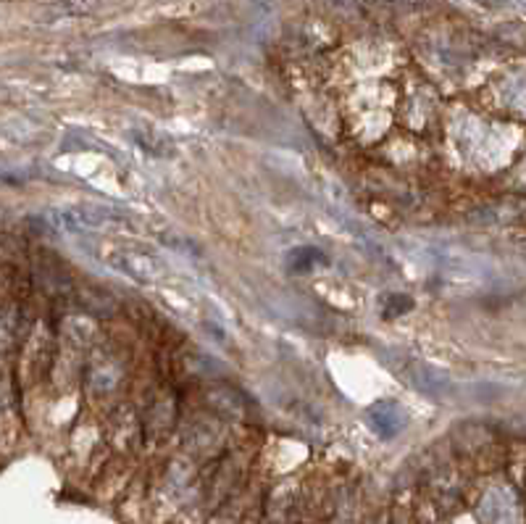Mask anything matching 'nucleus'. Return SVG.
Segmentation results:
<instances>
[{"label": "nucleus", "mask_w": 526, "mask_h": 524, "mask_svg": "<svg viewBox=\"0 0 526 524\" xmlns=\"http://www.w3.org/2000/svg\"><path fill=\"white\" fill-rule=\"evenodd\" d=\"M98 3L100 0H61L58 11L63 16H84V14L98 9Z\"/></svg>", "instance_id": "nucleus-2"}, {"label": "nucleus", "mask_w": 526, "mask_h": 524, "mask_svg": "<svg viewBox=\"0 0 526 524\" xmlns=\"http://www.w3.org/2000/svg\"><path fill=\"white\" fill-rule=\"evenodd\" d=\"M106 261L116 272L134 279V282H155L161 277V264L150 253L132 248V245H114V248H108Z\"/></svg>", "instance_id": "nucleus-1"}]
</instances>
